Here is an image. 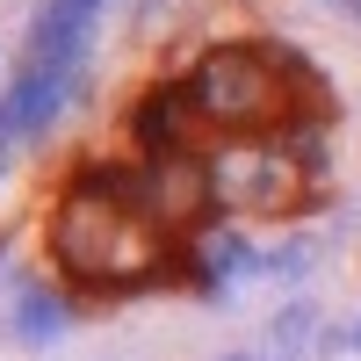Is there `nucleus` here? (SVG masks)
Masks as SVG:
<instances>
[{"mask_svg": "<svg viewBox=\"0 0 361 361\" xmlns=\"http://www.w3.org/2000/svg\"><path fill=\"white\" fill-rule=\"evenodd\" d=\"M51 260L73 289H145L173 267V238H159L94 166H80L51 209Z\"/></svg>", "mask_w": 361, "mask_h": 361, "instance_id": "nucleus-1", "label": "nucleus"}, {"mask_svg": "<svg viewBox=\"0 0 361 361\" xmlns=\"http://www.w3.org/2000/svg\"><path fill=\"white\" fill-rule=\"evenodd\" d=\"M195 102V123L217 130V137H260V130H282L296 116V94H289V73L267 44H217L202 51L188 73H180Z\"/></svg>", "mask_w": 361, "mask_h": 361, "instance_id": "nucleus-2", "label": "nucleus"}, {"mask_svg": "<svg viewBox=\"0 0 361 361\" xmlns=\"http://www.w3.org/2000/svg\"><path fill=\"white\" fill-rule=\"evenodd\" d=\"M202 173H209V202L217 217H289L296 202L318 188V173L289 152L282 130L260 137H209L202 145Z\"/></svg>", "mask_w": 361, "mask_h": 361, "instance_id": "nucleus-3", "label": "nucleus"}, {"mask_svg": "<svg viewBox=\"0 0 361 361\" xmlns=\"http://www.w3.org/2000/svg\"><path fill=\"white\" fill-rule=\"evenodd\" d=\"M123 202H130L159 238H180V246H188V238L217 217V202H209V173H202V145H188V152L130 159V188H123Z\"/></svg>", "mask_w": 361, "mask_h": 361, "instance_id": "nucleus-4", "label": "nucleus"}, {"mask_svg": "<svg viewBox=\"0 0 361 361\" xmlns=\"http://www.w3.org/2000/svg\"><path fill=\"white\" fill-rule=\"evenodd\" d=\"M180 253H188V282H195L202 296H224V289L253 282L260 267H267V253H260V246H253V238L238 231L231 217H224V224H202Z\"/></svg>", "mask_w": 361, "mask_h": 361, "instance_id": "nucleus-5", "label": "nucleus"}, {"mask_svg": "<svg viewBox=\"0 0 361 361\" xmlns=\"http://www.w3.org/2000/svg\"><path fill=\"white\" fill-rule=\"evenodd\" d=\"M195 102H188V87L180 80H152L145 94L130 102V145H137V159H152V152H188L195 145Z\"/></svg>", "mask_w": 361, "mask_h": 361, "instance_id": "nucleus-6", "label": "nucleus"}, {"mask_svg": "<svg viewBox=\"0 0 361 361\" xmlns=\"http://www.w3.org/2000/svg\"><path fill=\"white\" fill-rule=\"evenodd\" d=\"M8 333H15L22 347H51V340H66V333H73V304H66V289H51V282H22L15 304H8Z\"/></svg>", "mask_w": 361, "mask_h": 361, "instance_id": "nucleus-7", "label": "nucleus"}, {"mask_svg": "<svg viewBox=\"0 0 361 361\" xmlns=\"http://www.w3.org/2000/svg\"><path fill=\"white\" fill-rule=\"evenodd\" d=\"M311 260H318V246H311V238H289V246H275V253H267V267H260V275L296 282V275H311Z\"/></svg>", "mask_w": 361, "mask_h": 361, "instance_id": "nucleus-8", "label": "nucleus"}, {"mask_svg": "<svg viewBox=\"0 0 361 361\" xmlns=\"http://www.w3.org/2000/svg\"><path fill=\"white\" fill-rule=\"evenodd\" d=\"M318 333V304H311V296H296V304L275 318V347H304Z\"/></svg>", "mask_w": 361, "mask_h": 361, "instance_id": "nucleus-9", "label": "nucleus"}, {"mask_svg": "<svg viewBox=\"0 0 361 361\" xmlns=\"http://www.w3.org/2000/svg\"><path fill=\"white\" fill-rule=\"evenodd\" d=\"M318 347H325V354H340V347H354V354H361V318H354V325H347V333H325V340H318Z\"/></svg>", "mask_w": 361, "mask_h": 361, "instance_id": "nucleus-10", "label": "nucleus"}, {"mask_svg": "<svg viewBox=\"0 0 361 361\" xmlns=\"http://www.w3.org/2000/svg\"><path fill=\"white\" fill-rule=\"evenodd\" d=\"M224 361H253V354H224Z\"/></svg>", "mask_w": 361, "mask_h": 361, "instance_id": "nucleus-11", "label": "nucleus"}]
</instances>
